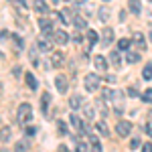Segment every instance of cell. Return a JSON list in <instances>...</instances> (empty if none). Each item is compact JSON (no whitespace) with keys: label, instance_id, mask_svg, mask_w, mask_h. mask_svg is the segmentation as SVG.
Wrapping results in <instances>:
<instances>
[{"label":"cell","instance_id":"obj_1","mask_svg":"<svg viewBox=\"0 0 152 152\" xmlns=\"http://www.w3.org/2000/svg\"><path fill=\"white\" fill-rule=\"evenodd\" d=\"M104 97L107 99V102H114V107H116L118 114H122V110H124V95H122V91H118V89H105L104 91Z\"/></svg>","mask_w":152,"mask_h":152},{"label":"cell","instance_id":"obj_2","mask_svg":"<svg viewBox=\"0 0 152 152\" xmlns=\"http://www.w3.org/2000/svg\"><path fill=\"white\" fill-rule=\"evenodd\" d=\"M16 120H18L20 124H28V122L33 120V107H31V104H20L18 105Z\"/></svg>","mask_w":152,"mask_h":152},{"label":"cell","instance_id":"obj_3","mask_svg":"<svg viewBox=\"0 0 152 152\" xmlns=\"http://www.w3.org/2000/svg\"><path fill=\"white\" fill-rule=\"evenodd\" d=\"M85 89L87 91H97V87H99V75H95V73H89V75H85Z\"/></svg>","mask_w":152,"mask_h":152},{"label":"cell","instance_id":"obj_4","mask_svg":"<svg viewBox=\"0 0 152 152\" xmlns=\"http://www.w3.org/2000/svg\"><path fill=\"white\" fill-rule=\"evenodd\" d=\"M116 132L122 136V138H126L130 132H132V124H130V122H124V120H120V122L116 124Z\"/></svg>","mask_w":152,"mask_h":152},{"label":"cell","instance_id":"obj_5","mask_svg":"<svg viewBox=\"0 0 152 152\" xmlns=\"http://www.w3.org/2000/svg\"><path fill=\"white\" fill-rule=\"evenodd\" d=\"M114 41V28H110V26H105L104 33H102V45L104 47H110V43Z\"/></svg>","mask_w":152,"mask_h":152},{"label":"cell","instance_id":"obj_6","mask_svg":"<svg viewBox=\"0 0 152 152\" xmlns=\"http://www.w3.org/2000/svg\"><path fill=\"white\" fill-rule=\"evenodd\" d=\"M53 39H55V43H57V45H67L69 35H67L65 31H61V28H59V31H55V33H53Z\"/></svg>","mask_w":152,"mask_h":152},{"label":"cell","instance_id":"obj_7","mask_svg":"<svg viewBox=\"0 0 152 152\" xmlns=\"http://www.w3.org/2000/svg\"><path fill=\"white\" fill-rule=\"evenodd\" d=\"M94 65L97 71H105L107 69V61H105L104 55H94Z\"/></svg>","mask_w":152,"mask_h":152},{"label":"cell","instance_id":"obj_8","mask_svg":"<svg viewBox=\"0 0 152 152\" xmlns=\"http://www.w3.org/2000/svg\"><path fill=\"white\" fill-rule=\"evenodd\" d=\"M39 26H41L43 35H53V33H55V31H53V24H51V20H47V18H41V20H39Z\"/></svg>","mask_w":152,"mask_h":152},{"label":"cell","instance_id":"obj_9","mask_svg":"<svg viewBox=\"0 0 152 152\" xmlns=\"http://www.w3.org/2000/svg\"><path fill=\"white\" fill-rule=\"evenodd\" d=\"M37 47L41 49V51H45V53H47V51H51V47H53V43H51V41L47 39V35H45V37H41V39L37 41Z\"/></svg>","mask_w":152,"mask_h":152},{"label":"cell","instance_id":"obj_10","mask_svg":"<svg viewBox=\"0 0 152 152\" xmlns=\"http://www.w3.org/2000/svg\"><path fill=\"white\" fill-rule=\"evenodd\" d=\"M33 6H35V10L39 12V14H47L49 12V4L45 2V0H35Z\"/></svg>","mask_w":152,"mask_h":152},{"label":"cell","instance_id":"obj_11","mask_svg":"<svg viewBox=\"0 0 152 152\" xmlns=\"http://www.w3.org/2000/svg\"><path fill=\"white\" fill-rule=\"evenodd\" d=\"M55 85H57V89L61 91V94H65V91H67V79H65V75H57Z\"/></svg>","mask_w":152,"mask_h":152},{"label":"cell","instance_id":"obj_12","mask_svg":"<svg viewBox=\"0 0 152 152\" xmlns=\"http://www.w3.org/2000/svg\"><path fill=\"white\" fill-rule=\"evenodd\" d=\"M71 126L77 130V132H83V126H85V124L81 122V118L77 116V114H71Z\"/></svg>","mask_w":152,"mask_h":152},{"label":"cell","instance_id":"obj_13","mask_svg":"<svg viewBox=\"0 0 152 152\" xmlns=\"http://www.w3.org/2000/svg\"><path fill=\"white\" fill-rule=\"evenodd\" d=\"M132 43H134L136 47H140L142 51L146 49V41H144V37H142L140 33H134V37H132Z\"/></svg>","mask_w":152,"mask_h":152},{"label":"cell","instance_id":"obj_14","mask_svg":"<svg viewBox=\"0 0 152 152\" xmlns=\"http://www.w3.org/2000/svg\"><path fill=\"white\" fill-rule=\"evenodd\" d=\"M79 105H83L81 95H71L69 97V107L71 110H79Z\"/></svg>","mask_w":152,"mask_h":152},{"label":"cell","instance_id":"obj_15","mask_svg":"<svg viewBox=\"0 0 152 152\" xmlns=\"http://www.w3.org/2000/svg\"><path fill=\"white\" fill-rule=\"evenodd\" d=\"M49 104H51V94H43L41 95V110H43V114L49 112Z\"/></svg>","mask_w":152,"mask_h":152},{"label":"cell","instance_id":"obj_16","mask_svg":"<svg viewBox=\"0 0 152 152\" xmlns=\"http://www.w3.org/2000/svg\"><path fill=\"white\" fill-rule=\"evenodd\" d=\"M12 136V130L8 128V126H2L0 128V142H8Z\"/></svg>","mask_w":152,"mask_h":152},{"label":"cell","instance_id":"obj_17","mask_svg":"<svg viewBox=\"0 0 152 152\" xmlns=\"http://www.w3.org/2000/svg\"><path fill=\"white\" fill-rule=\"evenodd\" d=\"M128 8L134 12V14H140V10H142L140 0H128Z\"/></svg>","mask_w":152,"mask_h":152},{"label":"cell","instance_id":"obj_18","mask_svg":"<svg viewBox=\"0 0 152 152\" xmlns=\"http://www.w3.org/2000/svg\"><path fill=\"white\" fill-rule=\"evenodd\" d=\"M63 63H65V55H63V53H55V55H53V63H51V65H53V67H61Z\"/></svg>","mask_w":152,"mask_h":152},{"label":"cell","instance_id":"obj_19","mask_svg":"<svg viewBox=\"0 0 152 152\" xmlns=\"http://www.w3.org/2000/svg\"><path fill=\"white\" fill-rule=\"evenodd\" d=\"M24 81H26V85H28L31 89H37V87H39V83H37V79H35V75H33V73H26Z\"/></svg>","mask_w":152,"mask_h":152},{"label":"cell","instance_id":"obj_20","mask_svg":"<svg viewBox=\"0 0 152 152\" xmlns=\"http://www.w3.org/2000/svg\"><path fill=\"white\" fill-rule=\"evenodd\" d=\"M130 45H132V39H126V37L118 41V49H120V51H128Z\"/></svg>","mask_w":152,"mask_h":152},{"label":"cell","instance_id":"obj_21","mask_svg":"<svg viewBox=\"0 0 152 152\" xmlns=\"http://www.w3.org/2000/svg\"><path fill=\"white\" fill-rule=\"evenodd\" d=\"M110 59H112V65H114V67H120V65H122V57H120L118 51H112V53H110Z\"/></svg>","mask_w":152,"mask_h":152},{"label":"cell","instance_id":"obj_22","mask_svg":"<svg viewBox=\"0 0 152 152\" xmlns=\"http://www.w3.org/2000/svg\"><path fill=\"white\" fill-rule=\"evenodd\" d=\"M73 24H75V28H77V31H83V28H85V20H83L81 16H77V14L73 16Z\"/></svg>","mask_w":152,"mask_h":152},{"label":"cell","instance_id":"obj_23","mask_svg":"<svg viewBox=\"0 0 152 152\" xmlns=\"http://www.w3.org/2000/svg\"><path fill=\"white\" fill-rule=\"evenodd\" d=\"M10 39H12V43H14V47L18 49V51H20V49L24 47V41H23V39H20L18 35H10Z\"/></svg>","mask_w":152,"mask_h":152},{"label":"cell","instance_id":"obj_24","mask_svg":"<svg viewBox=\"0 0 152 152\" xmlns=\"http://www.w3.org/2000/svg\"><path fill=\"white\" fill-rule=\"evenodd\" d=\"M142 77H144L146 81H150V79H152V63H148V65L144 67V71H142Z\"/></svg>","mask_w":152,"mask_h":152},{"label":"cell","instance_id":"obj_25","mask_svg":"<svg viewBox=\"0 0 152 152\" xmlns=\"http://www.w3.org/2000/svg\"><path fill=\"white\" fill-rule=\"evenodd\" d=\"M97 33L95 31H87V41H89V45H97Z\"/></svg>","mask_w":152,"mask_h":152},{"label":"cell","instance_id":"obj_26","mask_svg":"<svg viewBox=\"0 0 152 152\" xmlns=\"http://www.w3.org/2000/svg\"><path fill=\"white\" fill-rule=\"evenodd\" d=\"M95 126H97V130H99V132H102L104 136H110V130H107V126H105V122H104V120H99V122H97Z\"/></svg>","mask_w":152,"mask_h":152},{"label":"cell","instance_id":"obj_27","mask_svg":"<svg viewBox=\"0 0 152 152\" xmlns=\"http://www.w3.org/2000/svg\"><path fill=\"white\" fill-rule=\"evenodd\" d=\"M14 152H26V142L18 140L16 144H14Z\"/></svg>","mask_w":152,"mask_h":152},{"label":"cell","instance_id":"obj_28","mask_svg":"<svg viewBox=\"0 0 152 152\" xmlns=\"http://www.w3.org/2000/svg\"><path fill=\"white\" fill-rule=\"evenodd\" d=\"M142 102L152 104V89H144V94H142Z\"/></svg>","mask_w":152,"mask_h":152},{"label":"cell","instance_id":"obj_29","mask_svg":"<svg viewBox=\"0 0 152 152\" xmlns=\"http://www.w3.org/2000/svg\"><path fill=\"white\" fill-rule=\"evenodd\" d=\"M83 112H85V116L89 118V120H91V118L95 116V110H94V105H85V107H83Z\"/></svg>","mask_w":152,"mask_h":152},{"label":"cell","instance_id":"obj_30","mask_svg":"<svg viewBox=\"0 0 152 152\" xmlns=\"http://www.w3.org/2000/svg\"><path fill=\"white\" fill-rule=\"evenodd\" d=\"M126 59H128V63H136L140 59V55L138 53H126Z\"/></svg>","mask_w":152,"mask_h":152},{"label":"cell","instance_id":"obj_31","mask_svg":"<svg viewBox=\"0 0 152 152\" xmlns=\"http://www.w3.org/2000/svg\"><path fill=\"white\" fill-rule=\"evenodd\" d=\"M75 152H87V144L85 142H77V146H75Z\"/></svg>","mask_w":152,"mask_h":152},{"label":"cell","instance_id":"obj_32","mask_svg":"<svg viewBox=\"0 0 152 152\" xmlns=\"http://www.w3.org/2000/svg\"><path fill=\"white\" fill-rule=\"evenodd\" d=\"M142 144H140V138H132V140H130V148H132V150H136V148H140Z\"/></svg>","mask_w":152,"mask_h":152},{"label":"cell","instance_id":"obj_33","mask_svg":"<svg viewBox=\"0 0 152 152\" xmlns=\"http://www.w3.org/2000/svg\"><path fill=\"white\" fill-rule=\"evenodd\" d=\"M99 18L104 23H107V8H99Z\"/></svg>","mask_w":152,"mask_h":152},{"label":"cell","instance_id":"obj_34","mask_svg":"<svg viewBox=\"0 0 152 152\" xmlns=\"http://www.w3.org/2000/svg\"><path fill=\"white\" fill-rule=\"evenodd\" d=\"M10 2H14L16 6H20V8H26L28 4H26V0H10Z\"/></svg>","mask_w":152,"mask_h":152},{"label":"cell","instance_id":"obj_35","mask_svg":"<svg viewBox=\"0 0 152 152\" xmlns=\"http://www.w3.org/2000/svg\"><path fill=\"white\" fill-rule=\"evenodd\" d=\"M57 130H59V134H67V128H65V124H63V122H59Z\"/></svg>","mask_w":152,"mask_h":152},{"label":"cell","instance_id":"obj_36","mask_svg":"<svg viewBox=\"0 0 152 152\" xmlns=\"http://www.w3.org/2000/svg\"><path fill=\"white\" fill-rule=\"evenodd\" d=\"M142 152H152V144H150V142L142 144Z\"/></svg>","mask_w":152,"mask_h":152},{"label":"cell","instance_id":"obj_37","mask_svg":"<svg viewBox=\"0 0 152 152\" xmlns=\"http://www.w3.org/2000/svg\"><path fill=\"white\" fill-rule=\"evenodd\" d=\"M128 95H130V97H138V91H136L134 87H130V89H128Z\"/></svg>","mask_w":152,"mask_h":152},{"label":"cell","instance_id":"obj_38","mask_svg":"<svg viewBox=\"0 0 152 152\" xmlns=\"http://www.w3.org/2000/svg\"><path fill=\"white\" fill-rule=\"evenodd\" d=\"M20 67H18V65H16V67H14V69H12V73H14V77H18V75H20Z\"/></svg>","mask_w":152,"mask_h":152},{"label":"cell","instance_id":"obj_39","mask_svg":"<svg viewBox=\"0 0 152 152\" xmlns=\"http://www.w3.org/2000/svg\"><path fill=\"white\" fill-rule=\"evenodd\" d=\"M73 41H75V43H81V35L75 33V35H73Z\"/></svg>","mask_w":152,"mask_h":152},{"label":"cell","instance_id":"obj_40","mask_svg":"<svg viewBox=\"0 0 152 152\" xmlns=\"http://www.w3.org/2000/svg\"><path fill=\"white\" fill-rule=\"evenodd\" d=\"M146 132H148V134L152 136V122H150V124H146Z\"/></svg>","mask_w":152,"mask_h":152},{"label":"cell","instance_id":"obj_41","mask_svg":"<svg viewBox=\"0 0 152 152\" xmlns=\"http://www.w3.org/2000/svg\"><path fill=\"white\" fill-rule=\"evenodd\" d=\"M59 152H69V150H67V146H65V144H61V146H59Z\"/></svg>","mask_w":152,"mask_h":152},{"label":"cell","instance_id":"obj_42","mask_svg":"<svg viewBox=\"0 0 152 152\" xmlns=\"http://www.w3.org/2000/svg\"><path fill=\"white\" fill-rule=\"evenodd\" d=\"M0 59H4V53H2V51H0Z\"/></svg>","mask_w":152,"mask_h":152},{"label":"cell","instance_id":"obj_43","mask_svg":"<svg viewBox=\"0 0 152 152\" xmlns=\"http://www.w3.org/2000/svg\"><path fill=\"white\" fill-rule=\"evenodd\" d=\"M0 95H2V83H0Z\"/></svg>","mask_w":152,"mask_h":152},{"label":"cell","instance_id":"obj_44","mask_svg":"<svg viewBox=\"0 0 152 152\" xmlns=\"http://www.w3.org/2000/svg\"><path fill=\"white\" fill-rule=\"evenodd\" d=\"M65 2H69V0H65Z\"/></svg>","mask_w":152,"mask_h":152},{"label":"cell","instance_id":"obj_45","mask_svg":"<svg viewBox=\"0 0 152 152\" xmlns=\"http://www.w3.org/2000/svg\"><path fill=\"white\" fill-rule=\"evenodd\" d=\"M150 2H152V0H150Z\"/></svg>","mask_w":152,"mask_h":152}]
</instances>
